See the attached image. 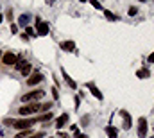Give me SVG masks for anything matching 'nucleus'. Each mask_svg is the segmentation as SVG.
I'll return each instance as SVG.
<instances>
[{"label": "nucleus", "instance_id": "1", "mask_svg": "<svg viewBox=\"0 0 154 138\" xmlns=\"http://www.w3.org/2000/svg\"><path fill=\"white\" fill-rule=\"evenodd\" d=\"M39 106H41V104H38V102H31V104H27V106H22V108H18V113H20L22 117L34 115V113H38V111H39Z\"/></svg>", "mask_w": 154, "mask_h": 138}, {"label": "nucleus", "instance_id": "2", "mask_svg": "<svg viewBox=\"0 0 154 138\" xmlns=\"http://www.w3.org/2000/svg\"><path fill=\"white\" fill-rule=\"evenodd\" d=\"M45 95V90H34V92H29V93H25V95H22V102H36L39 101L41 97Z\"/></svg>", "mask_w": 154, "mask_h": 138}, {"label": "nucleus", "instance_id": "3", "mask_svg": "<svg viewBox=\"0 0 154 138\" xmlns=\"http://www.w3.org/2000/svg\"><path fill=\"white\" fill-rule=\"evenodd\" d=\"M48 31H50L48 24H47V22H43L41 18H36V34H38V36H47V34H48Z\"/></svg>", "mask_w": 154, "mask_h": 138}, {"label": "nucleus", "instance_id": "4", "mask_svg": "<svg viewBox=\"0 0 154 138\" xmlns=\"http://www.w3.org/2000/svg\"><path fill=\"white\" fill-rule=\"evenodd\" d=\"M36 122H34V118L32 120H14V124H13V127H16L18 131H23V129H32V126H34Z\"/></svg>", "mask_w": 154, "mask_h": 138}, {"label": "nucleus", "instance_id": "5", "mask_svg": "<svg viewBox=\"0 0 154 138\" xmlns=\"http://www.w3.org/2000/svg\"><path fill=\"white\" fill-rule=\"evenodd\" d=\"M16 61H18V56H16V54H13V52H5V54L2 56V63H4V65H7V67L16 65Z\"/></svg>", "mask_w": 154, "mask_h": 138}, {"label": "nucleus", "instance_id": "6", "mask_svg": "<svg viewBox=\"0 0 154 138\" xmlns=\"http://www.w3.org/2000/svg\"><path fill=\"white\" fill-rule=\"evenodd\" d=\"M138 136L140 138L147 136V118L145 117H140L138 118Z\"/></svg>", "mask_w": 154, "mask_h": 138}, {"label": "nucleus", "instance_id": "7", "mask_svg": "<svg viewBox=\"0 0 154 138\" xmlns=\"http://www.w3.org/2000/svg\"><path fill=\"white\" fill-rule=\"evenodd\" d=\"M86 88H88V90L91 92V95H93L95 99H99V101H102V99H104V95L100 93V90H99V88H97V86H95L93 83H88V84H86Z\"/></svg>", "mask_w": 154, "mask_h": 138}, {"label": "nucleus", "instance_id": "8", "mask_svg": "<svg viewBox=\"0 0 154 138\" xmlns=\"http://www.w3.org/2000/svg\"><path fill=\"white\" fill-rule=\"evenodd\" d=\"M41 81H43V75L36 72V74H31V75H29L27 84H29V86H34V84H38V83H41Z\"/></svg>", "mask_w": 154, "mask_h": 138}, {"label": "nucleus", "instance_id": "9", "mask_svg": "<svg viewBox=\"0 0 154 138\" xmlns=\"http://www.w3.org/2000/svg\"><path fill=\"white\" fill-rule=\"evenodd\" d=\"M61 74H63V79H65V83H66V84H68L72 90H75V88H77V83L72 79V77H70V75H68V74H66V70L61 68Z\"/></svg>", "mask_w": 154, "mask_h": 138}, {"label": "nucleus", "instance_id": "10", "mask_svg": "<svg viewBox=\"0 0 154 138\" xmlns=\"http://www.w3.org/2000/svg\"><path fill=\"white\" fill-rule=\"evenodd\" d=\"M20 74H22L23 77H29V75L32 74V65L27 63V61H23V65H22V68H20Z\"/></svg>", "mask_w": 154, "mask_h": 138}, {"label": "nucleus", "instance_id": "11", "mask_svg": "<svg viewBox=\"0 0 154 138\" xmlns=\"http://www.w3.org/2000/svg\"><path fill=\"white\" fill-rule=\"evenodd\" d=\"M61 49L65 50V52H75V43L74 41H61Z\"/></svg>", "mask_w": 154, "mask_h": 138}, {"label": "nucleus", "instance_id": "12", "mask_svg": "<svg viewBox=\"0 0 154 138\" xmlns=\"http://www.w3.org/2000/svg\"><path fill=\"white\" fill-rule=\"evenodd\" d=\"M120 115H122V118H124V129H129V127H131V117H129V113H127L125 109H122Z\"/></svg>", "mask_w": 154, "mask_h": 138}, {"label": "nucleus", "instance_id": "13", "mask_svg": "<svg viewBox=\"0 0 154 138\" xmlns=\"http://www.w3.org/2000/svg\"><path fill=\"white\" fill-rule=\"evenodd\" d=\"M66 122H68V113H63V115H61V117L56 120V127H57V129H61V127H63Z\"/></svg>", "mask_w": 154, "mask_h": 138}, {"label": "nucleus", "instance_id": "14", "mask_svg": "<svg viewBox=\"0 0 154 138\" xmlns=\"http://www.w3.org/2000/svg\"><path fill=\"white\" fill-rule=\"evenodd\" d=\"M106 135H108L109 138H116L118 136V129L113 127V126H108V127H106Z\"/></svg>", "mask_w": 154, "mask_h": 138}, {"label": "nucleus", "instance_id": "15", "mask_svg": "<svg viewBox=\"0 0 154 138\" xmlns=\"http://www.w3.org/2000/svg\"><path fill=\"white\" fill-rule=\"evenodd\" d=\"M136 77H140V79H147V77H151V72L149 68H140L136 72Z\"/></svg>", "mask_w": 154, "mask_h": 138}, {"label": "nucleus", "instance_id": "16", "mask_svg": "<svg viewBox=\"0 0 154 138\" xmlns=\"http://www.w3.org/2000/svg\"><path fill=\"white\" fill-rule=\"evenodd\" d=\"M102 11H104V16H106L108 20H111V22H115V20H116V16L111 13V11H108V9H102Z\"/></svg>", "mask_w": 154, "mask_h": 138}, {"label": "nucleus", "instance_id": "17", "mask_svg": "<svg viewBox=\"0 0 154 138\" xmlns=\"http://www.w3.org/2000/svg\"><path fill=\"white\" fill-rule=\"evenodd\" d=\"M18 22H20V25H27L29 24V14H22Z\"/></svg>", "mask_w": 154, "mask_h": 138}, {"label": "nucleus", "instance_id": "18", "mask_svg": "<svg viewBox=\"0 0 154 138\" xmlns=\"http://www.w3.org/2000/svg\"><path fill=\"white\" fill-rule=\"evenodd\" d=\"M90 4L95 7V9H99V11H102V5H100V2L99 0H90Z\"/></svg>", "mask_w": 154, "mask_h": 138}, {"label": "nucleus", "instance_id": "19", "mask_svg": "<svg viewBox=\"0 0 154 138\" xmlns=\"http://www.w3.org/2000/svg\"><path fill=\"white\" fill-rule=\"evenodd\" d=\"M50 106H52L50 102H45V104H41V106H39V111H50Z\"/></svg>", "mask_w": 154, "mask_h": 138}, {"label": "nucleus", "instance_id": "20", "mask_svg": "<svg viewBox=\"0 0 154 138\" xmlns=\"http://www.w3.org/2000/svg\"><path fill=\"white\" fill-rule=\"evenodd\" d=\"M25 33H27V36H36V34H34V29H32V27H25Z\"/></svg>", "mask_w": 154, "mask_h": 138}, {"label": "nucleus", "instance_id": "21", "mask_svg": "<svg viewBox=\"0 0 154 138\" xmlns=\"http://www.w3.org/2000/svg\"><path fill=\"white\" fill-rule=\"evenodd\" d=\"M50 92H52V97H54V99H59V92H57V88H52Z\"/></svg>", "mask_w": 154, "mask_h": 138}, {"label": "nucleus", "instance_id": "22", "mask_svg": "<svg viewBox=\"0 0 154 138\" xmlns=\"http://www.w3.org/2000/svg\"><path fill=\"white\" fill-rule=\"evenodd\" d=\"M11 33H13V34L18 33V25H16V24H11Z\"/></svg>", "mask_w": 154, "mask_h": 138}, {"label": "nucleus", "instance_id": "23", "mask_svg": "<svg viewBox=\"0 0 154 138\" xmlns=\"http://www.w3.org/2000/svg\"><path fill=\"white\" fill-rule=\"evenodd\" d=\"M4 124H5V126H13V124H14V118H5Z\"/></svg>", "mask_w": 154, "mask_h": 138}, {"label": "nucleus", "instance_id": "24", "mask_svg": "<svg viewBox=\"0 0 154 138\" xmlns=\"http://www.w3.org/2000/svg\"><path fill=\"white\" fill-rule=\"evenodd\" d=\"M43 136H45V133H36V135H31L27 138H43Z\"/></svg>", "mask_w": 154, "mask_h": 138}, {"label": "nucleus", "instance_id": "25", "mask_svg": "<svg viewBox=\"0 0 154 138\" xmlns=\"http://www.w3.org/2000/svg\"><path fill=\"white\" fill-rule=\"evenodd\" d=\"M136 13H138V9H136V7H131V9H129V16H134Z\"/></svg>", "mask_w": 154, "mask_h": 138}, {"label": "nucleus", "instance_id": "26", "mask_svg": "<svg viewBox=\"0 0 154 138\" xmlns=\"http://www.w3.org/2000/svg\"><path fill=\"white\" fill-rule=\"evenodd\" d=\"M147 61H149V65H152V63H154V52L149 56V59H147Z\"/></svg>", "mask_w": 154, "mask_h": 138}, {"label": "nucleus", "instance_id": "27", "mask_svg": "<svg viewBox=\"0 0 154 138\" xmlns=\"http://www.w3.org/2000/svg\"><path fill=\"white\" fill-rule=\"evenodd\" d=\"M75 138H88V136H86V135H82V133H77Z\"/></svg>", "mask_w": 154, "mask_h": 138}, {"label": "nucleus", "instance_id": "28", "mask_svg": "<svg viewBox=\"0 0 154 138\" xmlns=\"http://www.w3.org/2000/svg\"><path fill=\"white\" fill-rule=\"evenodd\" d=\"M59 138H70L66 133H59Z\"/></svg>", "mask_w": 154, "mask_h": 138}, {"label": "nucleus", "instance_id": "29", "mask_svg": "<svg viewBox=\"0 0 154 138\" xmlns=\"http://www.w3.org/2000/svg\"><path fill=\"white\" fill-rule=\"evenodd\" d=\"M2 20H4V18H2V16H0V24H2Z\"/></svg>", "mask_w": 154, "mask_h": 138}, {"label": "nucleus", "instance_id": "30", "mask_svg": "<svg viewBox=\"0 0 154 138\" xmlns=\"http://www.w3.org/2000/svg\"><path fill=\"white\" fill-rule=\"evenodd\" d=\"M79 2H88V0H79Z\"/></svg>", "mask_w": 154, "mask_h": 138}, {"label": "nucleus", "instance_id": "31", "mask_svg": "<svg viewBox=\"0 0 154 138\" xmlns=\"http://www.w3.org/2000/svg\"><path fill=\"white\" fill-rule=\"evenodd\" d=\"M140 2H145V0H140Z\"/></svg>", "mask_w": 154, "mask_h": 138}, {"label": "nucleus", "instance_id": "32", "mask_svg": "<svg viewBox=\"0 0 154 138\" xmlns=\"http://www.w3.org/2000/svg\"><path fill=\"white\" fill-rule=\"evenodd\" d=\"M152 131H154V129H152Z\"/></svg>", "mask_w": 154, "mask_h": 138}]
</instances>
